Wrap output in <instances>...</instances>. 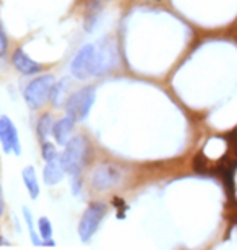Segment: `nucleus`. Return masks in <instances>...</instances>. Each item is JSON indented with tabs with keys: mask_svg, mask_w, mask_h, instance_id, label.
I'll use <instances>...</instances> for the list:
<instances>
[{
	"mask_svg": "<svg viewBox=\"0 0 237 250\" xmlns=\"http://www.w3.org/2000/svg\"><path fill=\"white\" fill-rule=\"evenodd\" d=\"M0 143H2L5 153H15L17 156L22 154V145H20L17 127L7 116L0 117Z\"/></svg>",
	"mask_w": 237,
	"mask_h": 250,
	"instance_id": "obj_6",
	"label": "nucleus"
},
{
	"mask_svg": "<svg viewBox=\"0 0 237 250\" xmlns=\"http://www.w3.org/2000/svg\"><path fill=\"white\" fill-rule=\"evenodd\" d=\"M5 211V198H3V192H2V186H0V216Z\"/></svg>",
	"mask_w": 237,
	"mask_h": 250,
	"instance_id": "obj_19",
	"label": "nucleus"
},
{
	"mask_svg": "<svg viewBox=\"0 0 237 250\" xmlns=\"http://www.w3.org/2000/svg\"><path fill=\"white\" fill-rule=\"evenodd\" d=\"M73 125H75V121L72 117H64V119H60L59 122H55L52 128L55 142L59 145H62V146L67 145L70 142V133H72V130H73Z\"/></svg>",
	"mask_w": 237,
	"mask_h": 250,
	"instance_id": "obj_11",
	"label": "nucleus"
},
{
	"mask_svg": "<svg viewBox=\"0 0 237 250\" xmlns=\"http://www.w3.org/2000/svg\"><path fill=\"white\" fill-rule=\"evenodd\" d=\"M12 62L15 65V68L18 70L20 73L23 75H36L43 70V65L34 62L31 57L28 56L26 52L23 51V49H17V51L13 52L12 56Z\"/></svg>",
	"mask_w": 237,
	"mask_h": 250,
	"instance_id": "obj_8",
	"label": "nucleus"
},
{
	"mask_svg": "<svg viewBox=\"0 0 237 250\" xmlns=\"http://www.w3.org/2000/svg\"><path fill=\"white\" fill-rule=\"evenodd\" d=\"M70 73L77 80H86L96 75V47L93 44H86L77 52L70 63Z\"/></svg>",
	"mask_w": 237,
	"mask_h": 250,
	"instance_id": "obj_5",
	"label": "nucleus"
},
{
	"mask_svg": "<svg viewBox=\"0 0 237 250\" xmlns=\"http://www.w3.org/2000/svg\"><path fill=\"white\" fill-rule=\"evenodd\" d=\"M43 158L46 159V161H52V159L59 158L57 148H55L50 142H44L43 143Z\"/></svg>",
	"mask_w": 237,
	"mask_h": 250,
	"instance_id": "obj_17",
	"label": "nucleus"
},
{
	"mask_svg": "<svg viewBox=\"0 0 237 250\" xmlns=\"http://www.w3.org/2000/svg\"><path fill=\"white\" fill-rule=\"evenodd\" d=\"M114 63L115 54L112 51V46H103L99 51L96 49V75L108 72L114 67Z\"/></svg>",
	"mask_w": 237,
	"mask_h": 250,
	"instance_id": "obj_9",
	"label": "nucleus"
},
{
	"mask_svg": "<svg viewBox=\"0 0 237 250\" xmlns=\"http://www.w3.org/2000/svg\"><path fill=\"white\" fill-rule=\"evenodd\" d=\"M91 146H89L88 140L78 135V137L70 138V142L65 145V151L60 154V163L65 169V172L70 176H80L85 166L88 163Z\"/></svg>",
	"mask_w": 237,
	"mask_h": 250,
	"instance_id": "obj_1",
	"label": "nucleus"
},
{
	"mask_svg": "<svg viewBox=\"0 0 237 250\" xmlns=\"http://www.w3.org/2000/svg\"><path fill=\"white\" fill-rule=\"evenodd\" d=\"M67 88H68V80L65 78L62 80V82H59V83H55L54 84V88H52V91H50V103L55 104V106H60L62 104V101L65 99V93H67Z\"/></svg>",
	"mask_w": 237,
	"mask_h": 250,
	"instance_id": "obj_14",
	"label": "nucleus"
},
{
	"mask_svg": "<svg viewBox=\"0 0 237 250\" xmlns=\"http://www.w3.org/2000/svg\"><path fill=\"white\" fill-rule=\"evenodd\" d=\"M23 216H24V221H26V224H28V229H29V237H31L33 246H43L41 239L38 237L36 229H34V224H33V214H31V211H29V208L23 207Z\"/></svg>",
	"mask_w": 237,
	"mask_h": 250,
	"instance_id": "obj_15",
	"label": "nucleus"
},
{
	"mask_svg": "<svg viewBox=\"0 0 237 250\" xmlns=\"http://www.w3.org/2000/svg\"><path fill=\"white\" fill-rule=\"evenodd\" d=\"M64 174L65 169L62 166V163H60V158H55L52 161H47L46 167H44L43 177L47 186H55V184H59L64 179Z\"/></svg>",
	"mask_w": 237,
	"mask_h": 250,
	"instance_id": "obj_10",
	"label": "nucleus"
},
{
	"mask_svg": "<svg viewBox=\"0 0 237 250\" xmlns=\"http://www.w3.org/2000/svg\"><path fill=\"white\" fill-rule=\"evenodd\" d=\"M96 101V88L94 86H85L78 91H75L72 96L67 99V114L75 122L83 121L91 111L93 104Z\"/></svg>",
	"mask_w": 237,
	"mask_h": 250,
	"instance_id": "obj_2",
	"label": "nucleus"
},
{
	"mask_svg": "<svg viewBox=\"0 0 237 250\" xmlns=\"http://www.w3.org/2000/svg\"><path fill=\"white\" fill-rule=\"evenodd\" d=\"M52 128H54V119H52V116H50V114H44V116H41V119H39L38 125H36L39 140L46 142V138L49 137V133L52 132Z\"/></svg>",
	"mask_w": 237,
	"mask_h": 250,
	"instance_id": "obj_13",
	"label": "nucleus"
},
{
	"mask_svg": "<svg viewBox=\"0 0 237 250\" xmlns=\"http://www.w3.org/2000/svg\"><path fill=\"white\" fill-rule=\"evenodd\" d=\"M22 176H23L24 187H26L29 197H31V200H36L39 197V182H38V176H36L34 167L33 166H26L23 169Z\"/></svg>",
	"mask_w": 237,
	"mask_h": 250,
	"instance_id": "obj_12",
	"label": "nucleus"
},
{
	"mask_svg": "<svg viewBox=\"0 0 237 250\" xmlns=\"http://www.w3.org/2000/svg\"><path fill=\"white\" fill-rule=\"evenodd\" d=\"M7 49H8V41H7V36H5L3 28L0 26V57L5 56V52H7Z\"/></svg>",
	"mask_w": 237,
	"mask_h": 250,
	"instance_id": "obj_18",
	"label": "nucleus"
},
{
	"mask_svg": "<svg viewBox=\"0 0 237 250\" xmlns=\"http://www.w3.org/2000/svg\"><path fill=\"white\" fill-rule=\"evenodd\" d=\"M43 246L44 247H55V242L52 241V239H47V241L43 242Z\"/></svg>",
	"mask_w": 237,
	"mask_h": 250,
	"instance_id": "obj_20",
	"label": "nucleus"
},
{
	"mask_svg": "<svg viewBox=\"0 0 237 250\" xmlns=\"http://www.w3.org/2000/svg\"><path fill=\"white\" fill-rule=\"evenodd\" d=\"M54 84L55 80L52 75H41V77L34 78L24 89V99H26L28 106L31 109L41 107L49 99Z\"/></svg>",
	"mask_w": 237,
	"mask_h": 250,
	"instance_id": "obj_4",
	"label": "nucleus"
},
{
	"mask_svg": "<svg viewBox=\"0 0 237 250\" xmlns=\"http://www.w3.org/2000/svg\"><path fill=\"white\" fill-rule=\"evenodd\" d=\"M93 187L96 190H108L117 186L120 182V171L119 167L110 166V164H101L93 172Z\"/></svg>",
	"mask_w": 237,
	"mask_h": 250,
	"instance_id": "obj_7",
	"label": "nucleus"
},
{
	"mask_svg": "<svg viewBox=\"0 0 237 250\" xmlns=\"http://www.w3.org/2000/svg\"><path fill=\"white\" fill-rule=\"evenodd\" d=\"M106 213H108V205L106 203L93 202L88 205L78 224V236L82 239V242L85 244L89 242V239L98 231L99 224L103 221V218L106 216Z\"/></svg>",
	"mask_w": 237,
	"mask_h": 250,
	"instance_id": "obj_3",
	"label": "nucleus"
},
{
	"mask_svg": "<svg viewBox=\"0 0 237 250\" xmlns=\"http://www.w3.org/2000/svg\"><path fill=\"white\" fill-rule=\"evenodd\" d=\"M38 228H39V234H41V237L44 241H47V239H52V224L47 218H39L38 221Z\"/></svg>",
	"mask_w": 237,
	"mask_h": 250,
	"instance_id": "obj_16",
	"label": "nucleus"
}]
</instances>
